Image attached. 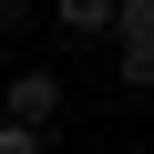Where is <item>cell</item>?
<instances>
[{"label":"cell","mask_w":154,"mask_h":154,"mask_svg":"<svg viewBox=\"0 0 154 154\" xmlns=\"http://www.w3.org/2000/svg\"><path fill=\"white\" fill-rule=\"evenodd\" d=\"M0 113H21V123H62V62H21L11 93H0Z\"/></svg>","instance_id":"obj_1"},{"label":"cell","mask_w":154,"mask_h":154,"mask_svg":"<svg viewBox=\"0 0 154 154\" xmlns=\"http://www.w3.org/2000/svg\"><path fill=\"white\" fill-rule=\"evenodd\" d=\"M113 82L134 103H154V41H113Z\"/></svg>","instance_id":"obj_2"},{"label":"cell","mask_w":154,"mask_h":154,"mask_svg":"<svg viewBox=\"0 0 154 154\" xmlns=\"http://www.w3.org/2000/svg\"><path fill=\"white\" fill-rule=\"evenodd\" d=\"M62 11V41H103L113 31V0H51Z\"/></svg>","instance_id":"obj_3"},{"label":"cell","mask_w":154,"mask_h":154,"mask_svg":"<svg viewBox=\"0 0 154 154\" xmlns=\"http://www.w3.org/2000/svg\"><path fill=\"white\" fill-rule=\"evenodd\" d=\"M0 154H51V123H21V113H0Z\"/></svg>","instance_id":"obj_4"},{"label":"cell","mask_w":154,"mask_h":154,"mask_svg":"<svg viewBox=\"0 0 154 154\" xmlns=\"http://www.w3.org/2000/svg\"><path fill=\"white\" fill-rule=\"evenodd\" d=\"M113 41H154V0H113Z\"/></svg>","instance_id":"obj_5"},{"label":"cell","mask_w":154,"mask_h":154,"mask_svg":"<svg viewBox=\"0 0 154 154\" xmlns=\"http://www.w3.org/2000/svg\"><path fill=\"white\" fill-rule=\"evenodd\" d=\"M21 21H31V0H0V41H11V31H21Z\"/></svg>","instance_id":"obj_6"}]
</instances>
